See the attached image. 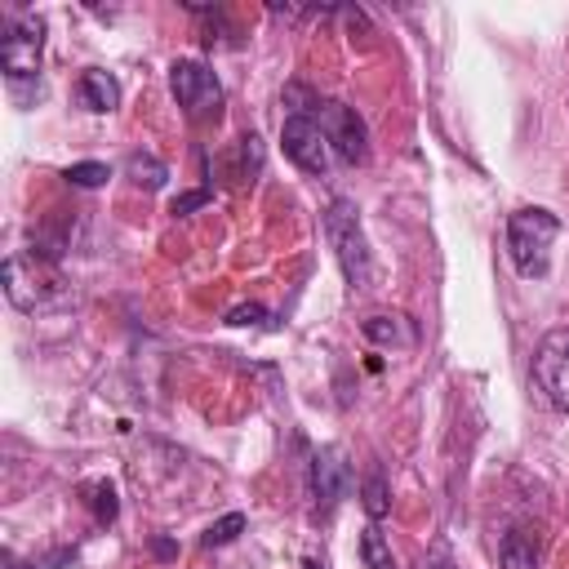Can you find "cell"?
Masks as SVG:
<instances>
[{
	"label": "cell",
	"instance_id": "6da1fadb",
	"mask_svg": "<svg viewBox=\"0 0 569 569\" xmlns=\"http://www.w3.org/2000/svg\"><path fill=\"white\" fill-rule=\"evenodd\" d=\"M320 222H325V240H329V249L342 267V280L351 289H365L369 276H373V262H369V240H365V227H360V209L338 196V200H329Z\"/></svg>",
	"mask_w": 569,
	"mask_h": 569
},
{
	"label": "cell",
	"instance_id": "7a4b0ae2",
	"mask_svg": "<svg viewBox=\"0 0 569 569\" xmlns=\"http://www.w3.org/2000/svg\"><path fill=\"white\" fill-rule=\"evenodd\" d=\"M560 236V218L551 209H516L507 218V253L520 276H547L551 267V244Z\"/></svg>",
	"mask_w": 569,
	"mask_h": 569
},
{
	"label": "cell",
	"instance_id": "3957f363",
	"mask_svg": "<svg viewBox=\"0 0 569 569\" xmlns=\"http://www.w3.org/2000/svg\"><path fill=\"white\" fill-rule=\"evenodd\" d=\"M4 298L18 311H49L58 302H67V284L53 271V262L31 253H9L4 258Z\"/></svg>",
	"mask_w": 569,
	"mask_h": 569
},
{
	"label": "cell",
	"instance_id": "277c9868",
	"mask_svg": "<svg viewBox=\"0 0 569 569\" xmlns=\"http://www.w3.org/2000/svg\"><path fill=\"white\" fill-rule=\"evenodd\" d=\"M169 89H173V102L182 107L187 120H213L222 111V84L196 58H178L169 67Z\"/></svg>",
	"mask_w": 569,
	"mask_h": 569
},
{
	"label": "cell",
	"instance_id": "5b68a950",
	"mask_svg": "<svg viewBox=\"0 0 569 569\" xmlns=\"http://www.w3.org/2000/svg\"><path fill=\"white\" fill-rule=\"evenodd\" d=\"M40 49H44V22L31 13H9L4 36H0V67L9 80H31L40 71Z\"/></svg>",
	"mask_w": 569,
	"mask_h": 569
},
{
	"label": "cell",
	"instance_id": "8992f818",
	"mask_svg": "<svg viewBox=\"0 0 569 569\" xmlns=\"http://www.w3.org/2000/svg\"><path fill=\"white\" fill-rule=\"evenodd\" d=\"M316 124L325 129L329 151H333L342 164H365V156H369V133H365V120L356 116V107L329 98V102L316 107Z\"/></svg>",
	"mask_w": 569,
	"mask_h": 569
},
{
	"label": "cell",
	"instance_id": "52a82bcc",
	"mask_svg": "<svg viewBox=\"0 0 569 569\" xmlns=\"http://www.w3.org/2000/svg\"><path fill=\"white\" fill-rule=\"evenodd\" d=\"M533 382L542 387V396L569 413V325L547 329L538 351H533Z\"/></svg>",
	"mask_w": 569,
	"mask_h": 569
},
{
	"label": "cell",
	"instance_id": "ba28073f",
	"mask_svg": "<svg viewBox=\"0 0 569 569\" xmlns=\"http://www.w3.org/2000/svg\"><path fill=\"white\" fill-rule=\"evenodd\" d=\"M280 147L302 173H329V138L316 116H289L280 124Z\"/></svg>",
	"mask_w": 569,
	"mask_h": 569
},
{
	"label": "cell",
	"instance_id": "9c48e42d",
	"mask_svg": "<svg viewBox=\"0 0 569 569\" xmlns=\"http://www.w3.org/2000/svg\"><path fill=\"white\" fill-rule=\"evenodd\" d=\"M347 485H351V467H347L342 449H338V445H325V449L311 458V498H316V507H320V511L338 507V498L347 493Z\"/></svg>",
	"mask_w": 569,
	"mask_h": 569
},
{
	"label": "cell",
	"instance_id": "30bf717a",
	"mask_svg": "<svg viewBox=\"0 0 569 569\" xmlns=\"http://www.w3.org/2000/svg\"><path fill=\"white\" fill-rule=\"evenodd\" d=\"M76 98H80V107H89V111H116V107H120V84H116L111 71L89 67V71H80V80H76Z\"/></svg>",
	"mask_w": 569,
	"mask_h": 569
},
{
	"label": "cell",
	"instance_id": "8fae6325",
	"mask_svg": "<svg viewBox=\"0 0 569 569\" xmlns=\"http://www.w3.org/2000/svg\"><path fill=\"white\" fill-rule=\"evenodd\" d=\"M360 333L369 338V342H378V347H413L418 342V329L405 320V316H365L360 320Z\"/></svg>",
	"mask_w": 569,
	"mask_h": 569
},
{
	"label": "cell",
	"instance_id": "7c38bea8",
	"mask_svg": "<svg viewBox=\"0 0 569 569\" xmlns=\"http://www.w3.org/2000/svg\"><path fill=\"white\" fill-rule=\"evenodd\" d=\"M360 560H365V569H396L391 542H387V533H382L373 520L360 529Z\"/></svg>",
	"mask_w": 569,
	"mask_h": 569
},
{
	"label": "cell",
	"instance_id": "4fadbf2b",
	"mask_svg": "<svg viewBox=\"0 0 569 569\" xmlns=\"http://www.w3.org/2000/svg\"><path fill=\"white\" fill-rule=\"evenodd\" d=\"M124 173L138 182V187H147V191H156V187H164V178H169V169H164V160H156L151 151H133L129 160H124Z\"/></svg>",
	"mask_w": 569,
	"mask_h": 569
},
{
	"label": "cell",
	"instance_id": "5bb4252c",
	"mask_svg": "<svg viewBox=\"0 0 569 569\" xmlns=\"http://www.w3.org/2000/svg\"><path fill=\"white\" fill-rule=\"evenodd\" d=\"M360 507H365V516L378 525L387 511H391V493H387V480H382V471L373 467L369 476H365V485H360Z\"/></svg>",
	"mask_w": 569,
	"mask_h": 569
},
{
	"label": "cell",
	"instance_id": "9a60e30c",
	"mask_svg": "<svg viewBox=\"0 0 569 569\" xmlns=\"http://www.w3.org/2000/svg\"><path fill=\"white\" fill-rule=\"evenodd\" d=\"M498 565L502 569H538V556H533V547H529L525 533H507L502 538V551H498Z\"/></svg>",
	"mask_w": 569,
	"mask_h": 569
},
{
	"label": "cell",
	"instance_id": "2e32d148",
	"mask_svg": "<svg viewBox=\"0 0 569 569\" xmlns=\"http://www.w3.org/2000/svg\"><path fill=\"white\" fill-rule=\"evenodd\" d=\"M62 178H67L71 187H84V191H89V187H102V182L111 178V169H107L102 160H80V164H71Z\"/></svg>",
	"mask_w": 569,
	"mask_h": 569
},
{
	"label": "cell",
	"instance_id": "e0dca14e",
	"mask_svg": "<svg viewBox=\"0 0 569 569\" xmlns=\"http://www.w3.org/2000/svg\"><path fill=\"white\" fill-rule=\"evenodd\" d=\"M89 502H93V520L98 525H111L116 520V511H120V502H116V485H107V480H93L89 485Z\"/></svg>",
	"mask_w": 569,
	"mask_h": 569
},
{
	"label": "cell",
	"instance_id": "ac0fdd59",
	"mask_svg": "<svg viewBox=\"0 0 569 569\" xmlns=\"http://www.w3.org/2000/svg\"><path fill=\"white\" fill-rule=\"evenodd\" d=\"M240 529H244V516H240V511H227L222 520H213V525L204 529V547H227V542L240 538Z\"/></svg>",
	"mask_w": 569,
	"mask_h": 569
},
{
	"label": "cell",
	"instance_id": "d6986e66",
	"mask_svg": "<svg viewBox=\"0 0 569 569\" xmlns=\"http://www.w3.org/2000/svg\"><path fill=\"white\" fill-rule=\"evenodd\" d=\"M209 200H213V191H209V187H196V191H182V196H173V200H169V213H173V218H187V213L204 209Z\"/></svg>",
	"mask_w": 569,
	"mask_h": 569
},
{
	"label": "cell",
	"instance_id": "ffe728a7",
	"mask_svg": "<svg viewBox=\"0 0 569 569\" xmlns=\"http://www.w3.org/2000/svg\"><path fill=\"white\" fill-rule=\"evenodd\" d=\"M258 320H267V307H258V302H244V307L227 311V325H258Z\"/></svg>",
	"mask_w": 569,
	"mask_h": 569
},
{
	"label": "cell",
	"instance_id": "44dd1931",
	"mask_svg": "<svg viewBox=\"0 0 569 569\" xmlns=\"http://www.w3.org/2000/svg\"><path fill=\"white\" fill-rule=\"evenodd\" d=\"M151 551H156L160 560H169V556H173V542H169V538H151Z\"/></svg>",
	"mask_w": 569,
	"mask_h": 569
},
{
	"label": "cell",
	"instance_id": "7402d4cb",
	"mask_svg": "<svg viewBox=\"0 0 569 569\" xmlns=\"http://www.w3.org/2000/svg\"><path fill=\"white\" fill-rule=\"evenodd\" d=\"M4 569H36V565H22V560H13V556H4Z\"/></svg>",
	"mask_w": 569,
	"mask_h": 569
},
{
	"label": "cell",
	"instance_id": "603a6c76",
	"mask_svg": "<svg viewBox=\"0 0 569 569\" xmlns=\"http://www.w3.org/2000/svg\"><path fill=\"white\" fill-rule=\"evenodd\" d=\"M302 569H325V565L320 560H302Z\"/></svg>",
	"mask_w": 569,
	"mask_h": 569
}]
</instances>
